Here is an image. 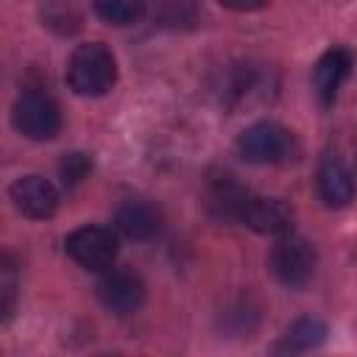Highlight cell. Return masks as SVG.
<instances>
[{
    "instance_id": "cell-10",
    "label": "cell",
    "mask_w": 357,
    "mask_h": 357,
    "mask_svg": "<svg viewBox=\"0 0 357 357\" xmlns=\"http://www.w3.org/2000/svg\"><path fill=\"white\" fill-rule=\"evenodd\" d=\"M349 70H351V53L343 47H332L318 59V64L312 70V84H315V95L321 98L324 106H329L337 98V89L346 81Z\"/></svg>"
},
{
    "instance_id": "cell-9",
    "label": "cell",
    "mask_w": 357,
    "mask_h": 357,
    "mask_svg": "<svg viewBox=\"0 0 357 357\" xmlns=\"http://www.w3.org/2000/svg\"><path fill=\"white\" fill-rule=\"evenodd\" d=\"M114 223L128 240H151L162 229V212L145 198H128L117 206Z\"/></svg>"
},
{
    "instance_id": "cell-12",
    "label": "cell",
    "mask_w": 357,
    "mask_h": 357,
    "mask_svg": "<svg viewBox=\"0 0 357 357\" xmlns=\"http://www.w3.org/2000/svg\"><path fill=\"white\" fill-rule=\"evenodd\" d=\"M148 8V0H95V14L109 25H131Z\"/></svg>"
},
{
    "instance_id": "cell-13",
    "label": "cell",
    "mask_w": 357,
    "mask_h": 357,
    "mask_svg": "<svg viewBox=\"0 0 357 357\" xmlns=\"http://www.w3.org/2000/svg\"><path fill=\"white\" fill-rule=\"evenodd\" d=\"M42 20L47 28L59 33H73L81 28V14L75 11L73 3H64V0H50L47 8H42Z\"/></svg>"
},
{
    "instance_id": "cell-8",
    "label": "cell",
    "mask_w": 357,
    "mask_h": 357,
    "mask_svg": "<svg viewBox=\"0 0 357 357\" xmlns=\"http://www.w3.org/2000/svg\"><path fill=\"white\" fill-rule=\"evenodd\" d=\"M240 223L259 234H287L293 226V209L279 198H257L248 195Z\"/></svg>"
},
{
    "instance_id": "cell-18",
    "label": "cell",
    "mask_w": 357,
    "mask_h": 357,
    "mask_svg": "<svg viewBox=\"0 0 357 357\" xmlns=\"http://www.w3.org/2000/svg\"><path fill=\"white\" fill-rule=\"evenodd\" d=\"M218 3L231 11H257V8L268 6V0H218Z\"/></svg>"
},
{
    "instance_id": "cell-4",
    "label": "cell",
    "mask_w": 357,
    "mask_h": 357,
    "mask_svg": "<svg viewBox=\"0 0 357 357\" xmlns=\"http://www.w3.org/2000/svg\"><path fill=\"white\" fill-rule=\"evenodd\" d=\"M237 148H240L243 159H248V162H257V165L271 162L273 165V162H284L293 153L296 142H293V134L284 126H279L273 120H262V123L248 126L240 134Z\"/></svg>"
},
{
    "instance_id": "cell-3",
    "label": "cell",
    "mask_w": 357,
    "mask_h": 357,
    "mask_svg": "<svg viewBox=\"0 0 357 357\" xmlns=\"http://www.w3.org/2000/svg\"><path fill=\"white\" fill-rule=\"evenodd\" d=\"M14 126L28 139H53L61 128L59 103L42 89H25L14 103Z\"/></svg>"
},
{
    "instance_id": "cell-2",
    "label": "cell",
    "mask_w": 357,
    "mask_h": 357,
    "mask_svg": "<svg viewBox=\"0 0 357 357\" xmlns=\"http://www.w3.org/2000/svg\"><path fill=\"white\" fill-rule=\"evenodd\" d=\"M315 248L307 237L301 234H279L273 251H271V268L276 273V279L287 287H304L312 276H315Z\"/></svg>"
},
{
    "instance_id": "cell-15",
    "label": "cell",
    "mask_w": 357,
    "mask_h": 357,
    "mask_svg": "<svg viewBox=\"0 0 357 357\" xmlns=\"http://www.w3.org/2000/svg\"><path fill=\"white\" fill-rule=\"evenodd\" d=\"M198 17L195 11V0H162V25H192Z\"/></svg>"
},
{
    "instance_id": "cell-1",
    "label": "cell",
    "mask_w": 357,
    "mask_h": 357,
    "mask_svg": "<svg viewBox=\"0 0 357 357\" xmlns=\"http://www.w3.org/2000/svg\"><path fill=\"white\" fill-rule=\"evenodd\" d=\"M117 78V64L112 50L103 42L78 45L67 61V84L75 95L98 98L112 89Z\"/></svg>"
},
{
    "instance_id": "cell-7",
    "label": "cell",
    "mask_w": 357,
    "mask_h": 357,
    "mask_svg": "<svg viewBox=\"0 0 357 357\" xmlns=\"http://www.w3.org/2000/svg\"><path fill=\"white\" fill-rule=\"evenodd\" d=\"M8 195H11V204L20 215L25 218H33V220H45L56 212L59 206V192L56 187L42 178V176H22L17 178L11 187H8Z\"/></svg>"
},
{
    "instance_id": "cell-11",
    "label": "cell",
    "mask_w": 357,
    "mask_h": 357,
    "mask_svg": "<svg viewBox=\"0 0 357 357\" xmlns=\"http://www.w3.org/2000/svg\"><path fill=\"white\" fill-rule=\"evenodd\" d=\"M318 192L326 206L340 209L354 198V181L337 156H324L318 165Z\"/></svg>"
},
{
    "instance_id": "cell-5",
    "label": "cell",
    "mask_w": 357,
    "mask_h": 357,
    "mask_svg": "<svg viewBox=\"0 0 357 357\" xmlns=\"http://www.w3.org/2000/svg\"><path fill=\"white\" fill-rule=\"evenodd\" d=\"M67 254L86 271H109L117 257V237L103 226H81L64 240Z\"/></svg>"
},
{
    "instance_id": "cell-16",
    "label": "cell",
    "mask_w": 357,
    "mask_h": 357,
    "mask_svg": "<svg viewBox=\"0 0 357 357\" xmlns=\"http://www.w3.org/2000/svg\"><path fill=\"white\" fill-rule=\"evenodd\" d=\"M14 296H17V271H14L11 257H3V262H0V310H3V315L11 312Z\"/></svg>"
},
{
    "instance_id": "cell-6",
    "label": "cell",
    "mask_w": 357,
    "mask_h": 357,
    "mask_svg": "<svg viewBox=\"0 0 357 357\" xmlns=\"http://www.w3.org/2000/svg\"><path fill=\"white\" fill-rule=\"evenodd\" d=\"M100 304L114 315H131L145 301V284L131 271H106L98 282Z\"/></svg>"
},
{
    "instance_id": "cell-17",
    "label": "cell",
    "mask_w": 357,
    "mask_h": 357,
    "mask_svg": "<svg viewBox=\"0 0 357 357\" xmlns=\"http://www.w3.org/2000/svg\"><path fill=\"white\" fill-rule=\"evenodd\" d=\"M89 167H92V162H89L84 153H67V156L61 159V165H59L61 181H64L67 187H73V184H78L81 178H86Z\"/></svg>"
},
{
    "instance_id": "cell-14",
    "label": "cell",
    "mask_w": 357,
    "mask_h": 357,
    "mask_svg": "<svg viewBox=\"0 0 357 357\" xmlns=\"http://www.w3.org/2000/svg\"><path fill=\"white\" fill-rule=\"evenodd\" d=\"M326 337V324L318 318H298L290 332H287V346L293 349H312L318 343H324Z\"/></svg>"
}]
</instances>
